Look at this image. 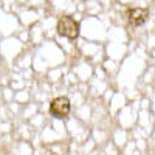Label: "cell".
I'll list each match as a JSON object with an SVG mask.
<instances>
[{
	"instance_id": "cell-3",
	"label": "cell",
	"mask_w": 155,
	"mask_h": 155,
	"mask_svg": "<svg viewBox=\"0 0 155 155\" xmlns=\"http://www.w3.org/2000/svg\"><path fill=\"white\" fill-rule=\"evenodd\" d=\"M129 22L134 27H141L147 19H149V9L146 8H130L127 11Z\"/></svg>"
},
{
	"instance_id": "cell-1",
	"label": "cell",
	"mask_w": 155,
	"mask_h": 155,
	"mask_svg": "<svg viewBox=\"0 0 155 155\" xmlns=\"http://www.w3.org/2000/svg\"><path fill=\"white\" fill-rule=\"evenodd\" d=\"M58 33L70 41H74L79 36V23L70 16H64L58 22Z\"/></svg>"
},
{
	"instance_id": "cell-2",
	"label": "cell",
	"mask_w": 155,
	"mask_h": 155,
	"mask_svg": "<svg viewBox=\"0 0 155 155\" xmlns=\"http://www.w3.org/2000/svg\"><path fill=\"white\" fill-rule=\"evenodd\" d=\"M70 99L67 96H58L51 101L50 104V113L54 118H65L70 113Z\"/></svg>"
}]
</instances>
